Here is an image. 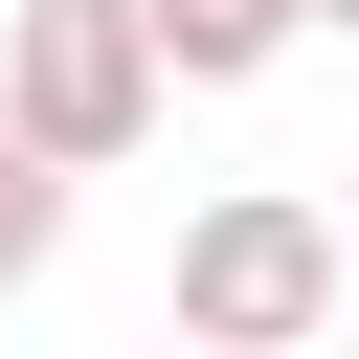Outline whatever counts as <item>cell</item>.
Returning <instances> with one entry per match:
<instances>
[{
    "label": "cell",
    "instance_id": "cell-2",
    "mask_svg": "<svg viewBox=\"0 0 359 359\" xmlns=\"http://www.w3.org/2000/svg\"><path fill=\"white\" fill-rule=\"evenodd\" d=\"M337 314V224L292 202V180H224L202 224H180V359H292Z\"/></svg>",
    "mask_w": 359,
    "mask_h": 359
},
{
    "label": "cell",
    "instance_id": "cell-3",
    "mask_svg": "<svg viewBox=\"0 0 359 359\" xmlns=\"http://www.w3.org/2000/svg\"><path fill=\"white\" fill-rule=\"evenodd\" d=\"M135 45H157V90H247V67H292L314 22H292V0H135Z\"/></svg>",
    "mask_w": 359,
    "mask_h": 359
},
{
    "label": "cell",
    "instance_id": "cell-1",
    "mask_svg": "<svg viewBox=\"0 0 359 359\" xmlns=\"http://www.w3.org/2000/svg\"><path fill=\"white\" fill-rule=\"evenodd\" d=\"M0 135H22L45 180H112V157L157 135V45H135V0H0Z\"/></svg>",
    "mask_w": 359,
    "mask_h": 359
},
{
    "label": "cell",
    "instance_id": "cell-4",
    "mask_svg": "<svg viewBox=\"0 0 359 359\" xmlns=\"http://www.w3.org/2000/svg\"><path fill=\"white\" fill-rule=\"evenodd\" d=\"M45 247H67V180H45V157H22V135H0V292H22V269H45Z\"/></svg>",
    "mask_w": 359,
    "mask_h": 359
},
{
    "label": "cell",
    "instance_id": "cell-5",
    "mask_svg": "<svg viewBox=\"0 0 359 359\" xmlns=\"http://www.w3.org/2000/svg\"><path fill=\"white\" fill-rule=\"evenodd\" d=\"M292 22H359V0H292Z\"/></svg>",
    "mask_w": 359,
    "mask_h": 359
}]
</instances>
